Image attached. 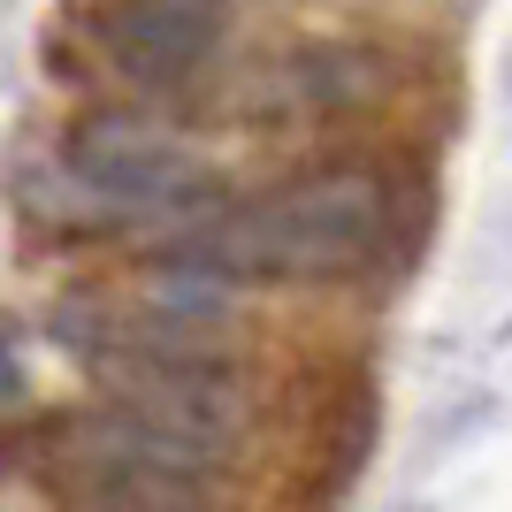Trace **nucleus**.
I'll list each match as a JSON object with an SVG mask.
<instances>
[{"label": "nucleus", "mask_w": 512, "mask_h": 512, "mask_svg": "<svg viewBox=\"0 0 512 512\" xmlns=\"http://www.w3.org/2000/svg\"><path fill=\"white\" fill-rule=\"evenodd\" d=\"M390 92V62L367 46H306L260 69L253 107L260 115H329V107H360Z\"/></svg>", "instance_id": "obj_5"}, {"label": "nucleus", "mask_w": 512, "mask_h": 512, "mask_svg": "<svg viewBox=\"0 0 512 512\" xmlns=\"http://www.w3.org/2000/svg\"><path fill=\"white\" fill-rule=\"evenodd\" d=\"M207 153L199 138L153 123V115H92L69 138V184L85 199L92 222H123V214H169L207 192Z\"/></svg>", "instance_id": "obj_2"}, {"label": "nucleus", "mask_w": 512, "mask_h": 512, "mask_svg": "<svg viewBox=\"0 0 512 512\" xmlns=\"http://www.w3.org/2000/svg\"><path fill=\"white\" fill-rule=\"evenodd\" d=\"M85 39L115 77L146 92H176L222 62V16L207 0H100Z\"/></svg>", "instance_id": "obj_4"}, {"label": "nucleus", "mask_w": 512, "mask_h": 512, "mask_svg": "<svg viewBox=\"0 0 512 512\" xmlns=\"http://www.w3.org/2000/svg\"><path fill=\"white\" fill-rule=\"evenodd\" d=\"M100 383H107V413L115 421L192 451L199 467L237 451L245 428H253V390L222 360L214 367H100Z\"/></svg>", "instance_id": "obj_3"}, {"label": "nucleus", "mask_w": 512, "mask_h": 512, "mask_svg": "<svg viewBox=\"0 0 512 512\" xmlns=\"http://www.w3.org/2000/svg\"><path fill=\"white\" fill-rule=\"evenodd\" d=\"M398 230V199L375 169H321L299 184H276L260 199L214 207L169 237V260L184 276H283V283H321V276H360L383 260Z\"/></svg>", "instance_id": "obj_1"}]
</instances>
